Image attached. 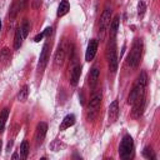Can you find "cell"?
Wrapping results in <instances>:
<instances>
[{
    "instance_id": "9a60e30c",
    "label": "cell",
    "mask_w": 160,
    "mask_h": 160,
    "mask_svg": "<svg viewBox=\"0 0 160 160\" xmlns=\"http://www.w3.org/2000/svg\"><path fill=\"white\" fill-rule=\"evenodd\" d=\"M75 121H76L75 115H74V114H68V115L62 119V121H61L60 130H66V129H69L70 126H72V125L75 124Z\"/></svg>"
},
{
    "instance_id": "4316f807",
    "label": "cell",
    "mask_w": 160,
    "mask_h": 160,
    "mask_svg": "<svg viewBox=\"0 0 160 160\" xmlns=\"http://www.w3.org/2000/svg\"><path fill=\"white\" fill-rule=\"evenodd\" d=\"M18 1H19V5H20V10L25 9V6H26L28 2H29V0H18Z\"/></svg>"
},
{
    "instance_id": "9c48e42d",
    "label": "cell",
    "mask_w": 160,
    "mask_h": 160,
    "mask_svg": "<svg viewBox=\"0 0 160 160\" xmlns=\"http://www.w3.org/2000/svg\"><path fill=\"white\" fill-rule=\"evenodd\" d=\"M46 132H48V124L44 122V121L39 122L38 126H36V130H35V144H36V146H39L44 142Z\"/></svg>"
},
{
    "instance_id": "ffe728a7",
    "label": "cell",
    "mask_w": 160,
    "mask_h": 160,
    "mask_svg": "<svg viewBox=\"0 0 160 160\" xmlns=\"http://www.w3.org/2000/svg\"><path fill=\"white\" fill-rule=\"evenodd\" d=\"M28 96H29V86H28V85H24V86L19 90L16 99H18V101H20V102H25L26 99H28Z\"/></svg>"
},
{
    "instance_id": "44dd1931",
    "label": "cell",
    "mask_w": 160,
    "mask_h": 160,
    "mask_svg": "<svg viewBox=\"0 0 160 160\" xmlns=\"http://www.w3.org/2000/svg\"><path fill=\"white\" fill-rule=\"evenodd\" d=\"M20 30H21V34H22V38L26 39L29 32H30V21L29 19H24L21 25H20Z\"/></svg>"
},
{
    "instance_id": "603a6c76",
    "label": "cell",
    "mask_w": 160,
    "mask_h": 160,
    "mask_svg": "<svg viewBox=\"0 0 160 160\" xmlns=\"http://www.w3.org/2000/svg\"><path fill=\"white\" fill-rule=\"evenodd\" d=\"M142 156L145 158V159H155L156 156H155V152H154V150H152V148L151 146H146L144 150H142Z\"/></svg>"
},
{
    "instance_id": "cb8c5ba5",
    "label": "cell",
    "mask_w": 160,
    "mask_h": 160,
    "mask_svg": "<svg viewBox=\"0 0 160 160\" xmlns=\"http://www.w3.org/2000/svg\"><path fill=\"white\" fill-rule=\"evenodd\" d=\"M19 11H20V5H19V1H15V2L12 4L11 9H10V12H9L10 19H14V18L18 15V12H19Z\"/></svg>"
},
{
    "instance_id": "f546056e",
    "label": "cell",
    "mask_w": 160,
    "mask_h": 160,
    "mask_svg": "<svg viewBox=\"0 0 160 160\" xmlns=\"http://www.w3.org/2000/svg\"><path fill=\"white\" fill-rule=\"evenodd\" d=\"M1 26H2V22H1V20H0V32H1Z\"/></svg>"
},
{
    "instance_id": "5b68a950",
    "label": "cell",
    "mask_w": 160,
    "mask_h": 160,
    "mask_svg": "<svg viewBox=\"0 0 160 160\" xmlns=\"http://www.w3.org/2000/svg\"><path fill=\"white\" fill-rule=\"evenodd\" d=\"M101 99H102V95H101V91H98V92H94L92 96L90 98L89 100V104H88V110H86V116H88V120H94L95 116L98 115V111L100 109V105H101Z\"/></svg>"
},
{
    "instance_id": "f1b7e54d",
    "label": "cell",
    "mask_w": 160,
    "mask_h": 160,
    "mask_svg": "<svg viewBox=\"0 0 160 160\" xmlns=\"http://www.w3.org/2000/svg\"><path fill=\"white\" fill-rule=\"evenodd\" d=\"M20 156H19V154L18 152H15V154H12V156H11V159H19Z\"/></svg>"
},
{
    "instance_id": "5bb4252c",
    "label": "cell",
    "mask_w": 160,
    "mask_h": 160,
    "mask_svg": "<svg viewBox=\"0 0 160 160\" xmlns=\"http://www.w3.org/2000/svg\"><path fill=\"white\" fill-rule=\"evenodd\" d=\"M119 25H120V16H119V15H115V16L111 19L110 24H109V26H110L109 35H110L111 39H115V35H116V32H118V30H119Z\"/></svg>"
},
{
    "instance_id": "d4e9b609",
    "label": "cell",
    "mask_w": 160,
    "mask_h": 160,
    "mask_svg": "<svg viewBox=\"0 0 160 160\" xmlns=\"http://www.w3.org/2000/svg\"><path fill=\"white\" fill-rule=\"evenodd\" d=\"M145 10H146V5H145V2H144V1H140V2H139V6H138V14H139L140 18L144 16Z\"/></svg>"
},
{
    "instance_id": "484cf974",
    "label": "cell",
    "mask_w": 160,
    "mask_h": 160,
    "mask_svg": "<svg viewBox=\"0 0 160 160\" xmlns=\"http://www.w3.org/2000/svg\"><path fill=\"white\" fill-rule=\"evenodd\" d=\"M44 36H45V32L42 31V32H40V34H38V35H36V36L34 38V41H35V42H39V41H40V40H41V39H42Z\"/></svg>"
},
{
    "instance_id": "8992f818",
    "label": "cell",
    "mask_w": 160,
    "mask_h": 160,
    "mask_svg": "<svg viewBox=\"0 0 160 160\" xmlns=\"http://www.w3.org/2000/svg\"><path fill=\"white\" fill-rule=\"evenodd\" d=\"M110 20H111V9L110 8H105V10L102 11V14L100 16V24H99V36H100V40L104 39L105 32H106V30L109 28Z\"/></svg>"
},
{
    "instance_id": "30bf717a",
    "label": "cell",
    "mask_w": 160,
    "mask_h": 160,
    "mask_svg": "<svg viewBox=\"0 0 160 160\" xmlns=\"http://www.w3.org/2000/svg\"><path fill=\"white\" fill-rule=\"evenodd\" d=\"M98 40L96 39H91L88 44V48H86V52H85V60L86 61H91L95 55H96V50H98Z\"/></svg>"
},
{
    "instance_id": "6da1fadb",
    "label": "cell",
    "mask_w": 160,
    "mask_h": 160,
    "mask_svg": "<svg viewBox=\"0 0 160 160\" xmlns=\"http://www.w3.org/2000/svg\"><path fill=\"white\" fill-rule=\"evenodd\" d=\"M146 85H148V74L145 71H141L140 75L138 76L135 84L132 85L130 94L128 96V104L132 105L138 99L145 98V90H146Z\"/></svg>"
},
{
    "instance_id": "52a82bcc",
    "label": "cell",
    "mask_w": 160,
    "mask_h": 160,
    "mask_svg": "<svg viewBox=\"0 0 160 160\" xmlns=\"http://www.w3.org/2000/svg\"><path fill=\"white\" fill-rule=\"evenodd\" d=\"M69 49H70V46L68 45L66 40L64 39L62 42L59 45L56 52H55V60H54V61H55V65H56V66L62 65L64 60L66 59V54H68V50H69Z\"/></svg>"
},
{
    "instance_id": "4dcf8cb0",
    "label": "cell",
    "mask_w": 160,
    "mask_h": 160,
    "mask_svg": "<svg viewBox=\"0 0 160 160\" xmlns=\"http://www.w3.org/2000/svg\"><path fill=\"white\" fill-rule=\"evenodd\" d=\"M1 145H2V142H1V140H0V150H1Z\"/></svg>"
},
{
    "instance_id": "7c38bea8",
    "label": "cell",
    "mask_w": 160,
    "mask_h": 160,
    "mask_svg": "<svg viewBox=\"0 0 160 160\" xmlns=\"http://www.w3.org/2000/svg\"><path fill=\"white\" fill-rule=\"evenodd\" d=\"M80 75H81V65L76 64L71 68V72H70V84L72 86H76L79 80H80Z\"/></svg>"
},
{
    "instance_id": "277c9868",
    "label": "cell",
    "mask_w": 160,
    "mask_h": 160,
    "mask_svg": "<svg viewBox=\"0 0 160 160\" xmlns=\"http://www.w3.org/2000/svg\"><path fill=\"white\" fill-rule=\"evenodd\" d=\"M106 60L109 62V69L111 74H115L118 70V54H116V45H115V39L110 38V41L106 48Z\"/></svg>"
},
{
    "instance_id": "d6986e66",
    "label": "cell",
    "mask_w": 160,
    "mask_h": 160,
    "mask_svg": "<svg viewBox=\"0 0 160 160\" xmlns=\"http://www.w3.org/2000/svg\"><path fill=\"white\" fill-rule=\"evenodd\" d=\"M9 112H10L9 108H4V109L1 110V112H0V132H2L4 129H5L6 120H8V118H9Z\"/></svg>"
},
{
    "instance_id": "7a4b0ae2",
    "label": "cell",
    "mask_w": 160,
    "mask_h": 160,
    "mask_svg": "<svg viewBox=\"0 0 160 160\" xmlns=\"http://www.w3.org/2000/svg\"><path fill=\"white\" fill-rule=\"evenodd\" d=\"M142 49H144V45H142V40L141 39H135L132 45H131V50L128 55V59H126V64L135 69L139 66L140 61H141V56H142Z\"/></svg>"
},
{
    "instance_id": "3957f363",
    "label": "cell",
    "mask_w": 160,
    "mask_h": 160,
    "mask_svg": "<svg viewBox=\"0 0 160 160\" xmlns=\"http://www.w3.org/2000/svg\"><path fill=\"white\" fill-rule=\"evenodd\" d=\"M132 154H134V141H132V138L129 134H126L121 139V142L119 146V155L122 160H128L132 158Z\"/></svg>"
},
{
    "instance_id": "4fadbf2b",
    "label": "cell",
    "mask_w": 160,
    "mask_h": 160,
    "mask_svg": "<svg viewBox=\"0 0 160 160\" xmlns=\"http://www.w3.org/2000/svg\"><path fill=\"white\" fill-rule=\"evenodd\" d=\"M99 76H100V69L98 66H92L90 72H89V85H90L91 89H94L96 86Z\"/></svg>"
},
{
    "instance_id": "83f0119b",
    "label": "cell",
    "mask_w": 160,
    "mask_h": 160,
    "mask_svg": "<svg viewBox=\"0 0 160 160\" xmlns=\"http://www.w3.org/2000/svg\"><path fill=\"white\" fill-rule=\"evenodd\" d=\"M41 6V0H34L32 1V8L34 9H39Z\"/></svg>"
},
{
    "instance_id": "ba28073f",
    "label": "cell",
    "mask_w": 160,
    "mask_h": 160,
    "mask_svg": "<svg viewBox=\"0 0 160 160\" xmlns=\"http://www.w3.org/2000/svg\"><path fill=\"white\" fill-rule=\"evenodd\" d=\"M50 41H45V44L42 45V50L40 52V58H39V70H44L49 58H50Z\"/></svg>"
},
{
    "instance_id": "ac0fdd59",
    "label": "cell",
    "mask_w": 160,
    "mask_h": 160,
    "mask_svg": "<svg viewBox=\"0 0 160 160\" xmlns=\"http://www.w3.org/2000/svg\"><path fill=\"white\" fill-rule=\"evenodd\" d=\"M22 41H24V38H22V34H21V30H20V26L16 29L15 31V36H14V49L15 50H19L22 45Z\"/></svg>"
},
{
    "instance_id": "8fae6325",
    "label": "cell",
    "mask_w": 160,
    "mask_h": 160,
    "mask_svg": "<svg viewBox=\"0 0 160 160\" xmlns=\"http://www.w3.org/2000/svg\"><path fill=\"white\" fill-rule=\"evenodd\" d=\"M119 116V102L118 100H114L110 106H109V111H108V118H109V122H115L116 119Z\"/></svg>"
},
{
    "instance_id": "e0dca14e",
    "label": "cell",
    "mask_w": 160,
    "mask_h": 160,
    "mask_svg": "<svg viewBox=\"0 0 160 160\" xmlns=\"http://www.w3.org/2000/svg\"><path fill=\"white\" fill-rule=\"evenodd\" d=\"M11 58H12V55H11V51L9 48H4L0 51V62L2 65H8L11 61Z\"/></svg>"
},
{
    "instance_id": "2e32d148",
    "label": "cell",
    "mask_w": 160,
    "mask_h": 160,
    "mask_svg": "<svg viewBox=\"0 0 160 160\" xmlns=\"http://www.w3.org/2000/svg\"><path fill=\"white\" fill-rule=\"evenodd\" d=\"M69 10H70V4H69V0H61V1H60V4H59V6H58L56 15H58L59 18H61V16L66 15V14L69 12Z\"/></svg>"
},
{
    "instance_id": "7402d4cb",
    "label": "cell",
    "mask_w": 160,
    "mask_h": 160,
    "mask_svg": "<svg viewBox=\"0 0 160 160\" xmlns=\"http://www.w3.org/2000/svg\"><path fill=\"white\" fill-rule=\"evenodd\" d=\"M29 152H30L29 142H28V140H22V142H21V145H20V156H21L22 159H26L28 155H29Z\"/></svg>"
}]
</instances>
